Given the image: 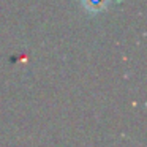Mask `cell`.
<instances>
[{
    "label": "cell",
    "mask_w": 147,
    "mask_h": 147,
    "mask_svg": "<svg viewBox=\"0 0 147 147\" xmlns=\"http://www.w3.org/2000/svg\"><path fill=\"white\" fill-rule=\"evenodd\" d=\"M84 10L90 14H96L100 11L106 10V7L109 5V0H81Z\"/></svg>",
    "instance_id": "6da1fadb"
}]
</instances>
